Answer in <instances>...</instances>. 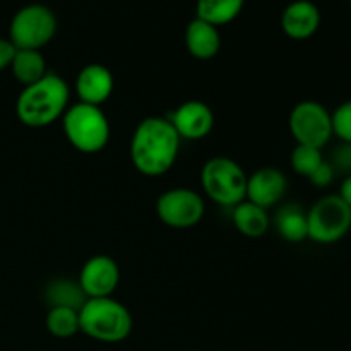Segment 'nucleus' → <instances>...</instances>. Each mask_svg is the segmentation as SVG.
<instances>
[{
	"label": "nucleus",
	"mask_w": 351,
	"mask_h": 351,
	"mask_svg": "<svg viewBox=\"0 0 351 351\" xmlns=\"http://www.w3.org/2000/svg\"><path fill=\"white\" fill-rule=\"evenodd\" d=\"M243 5L245 0H197L195 17L216 27L225 26L239 17Z\"/></svg>",
	"instance_id": "20"
},
{
	"label": "nucleus",
	"mask_w": 351,
	"mask_h": 351,
	"mask_svg": "<svg viewBox=\"0 0 351 351\" xmlns=\"http://www.w3.org/2000/svg\"><path fill=\"white\" fill-rule=\"evenodd\" d=\"M206 195L216 204L235 208L247 195V173L237 161L226 156L211 158L201 171Z\"/></svg>",
	"instance_id": "5"
},
{
	"label": "nucleus",
	"mask_w": 351,
	"mask_h": 351,
	"mask_svg": "<svg viewBox=\"0 0 351 351\" xmlns=\"http://www.w3.org/2000/svg\"><path fill=\"white\" fill-rule=\"evenodd\" d=\"M329 163L335 168L336 173H345L346 177L351 175V144L341 143L336 146Z\"/></svg>",
	"instance_id": "24"
},
{
	"label": "nucleus",
	"mask_w": 351,
	"mask_h": 351,
	"mask_svg": "<svg viewBox=\"0 0 351 351\" xmlns=\"http://www.w3.org/2000/svg\"><path fill=\"white\" fill-rule=\"evenodd\" d=\"M338 195L351 208V175H348V177L343 178L341 185H339Z\"/></svg>",
	"instance_id": "27"
},
{
	"label": "nucleus",
	"mask_w": 351,
	"mask_h": 351,
	"mask_svg": "<svg viewBox=\"0 0 351 351\" xmlns=\"http://www.w3.org/2000/svg\"><path fill=\"white\" fill-rule=\"evenodd\" d=\"M62 122L65 137L81 153L95 154L108 144L110 122L99 106L75 103L65 110Z\"/></svg>",
	"instance_id": "4"
},
{
	"label": "nucleus",
	"mask_w": 351,
	"mask_h": 351,
	"mask_svg": "<svg viewBox=\"0 0 351 351\" xmlns=\"http://www.w3.org/2000/svg\"><path fill=\"white\" fill-rule=\"evenodd\" d=\"M335 177H336L335 168L331 167V163H329V161L324 160L321 163V167H319L317 170H315L311 177H308V180H311V184L315 185V187L324 189V187H329V185L335 182Z\"/></svg>",
	"instance_id": "25"
},
{
	"label": "nucleus",
	"mask_w": 351,
	"mask_h": 351,
	"mask_svg": "<svg viewBox=\"0 0 351 351\" xmlns=\"http://www.w3.org/2000/svg\"><path fill=\"white\" fill-rule=\"evenodd\" d=\"M324 161L322 156V149L312 146H304V144H297L295 149L291 151L290 163L295 173L302 175V177L308 178Z\"/></svg>",
	"instance_id": "22"
},
{
	"label": "nucleus",
	"mask_w": 351,
	"mask_h": 351,
	"mask_svg": "<svg viewBox=\"0 0 351 351\" xmlns=\"http://www.w3.org/2000/svg\"><path fill=\"white\" fill-rule=\"evenodd\" d=\"M75 91L81 103L99 106L112 96L113 75L101 64H89L79 71L75 79Z\"/></svg>",
	"instance_id": "14"
},
{
	"label": "nucleus",
	"mask_w": 351,
	"mask_h": 351,
	"mask_svg": "<svg viewBox=\"0 0 351 351\" xmlns=\"http://www.w3.org/2000/svg\"><path fill=\"white\" fill-rule=\"evenodd\" d=\"M321 26V10L311 0H295L281 14V29L291 40H308Z\"/></svg>",
	"instance_id": "13"
},
{
	"label": "nucleus",
	"mask_w": 351,
	"mask_h": 351,
	"mask_svg": "<svg viewBox=\"0 0 351 351\" xmlns=\"http://www.w3.org/2000/svg\"><path fill=\"white\" fill-rule=\"evenodd\" d=\"M168 120L175 127L180 139L189 141L204 139L215 127V113L204 101L199 99L182 103Z\"/></svg>",
	"instance_id": "12"
},
{
	"label": "nucleus",
	"mask_w": 351,
	"mask_h": 351,
	"mask_svg": "<svg viewBox=\"0 0 351 351\" xmlns=\"http://www.w3.org/2000/svg\"><path fill=\"white\" fill-rule=\"evenodd\" d=\"M45 300L48 307H67L74 311H81L88 297L82 291L79 281L69 280V278H57L51 280L45 288Z\"/></svg>",
	"instance_id": "18"
},
{
	"label": "nucleus",
	"mask_w": 351,
	"mask_h": 351,
	"mask_svg": "<svg viewBox=\"0 0 351 351\" xmlns=\"http://www.w3.org/2000/svg\"><path fill=\"white\" fill-rule=\"evenodd\" d=\"M69 86L60 75L48 72L41 81L26 86L16 101L17 119L27 127L41 129L62 119L69 108Z\"/></svg>",
	"instance_id": "2"
},
{
	"label": "nucleus",
	"mask_w": 351,
	"mask_h": 351,
	"mask_svg": "<svg viewBox=\"0 0 351 351\" xmlns=\"http://www.w3.org/2000/svg\"><path fill=\"white\" fill-rule=\"evenodd\" d=\"M47 331L60 339L72 338L79 332V312L67 307H51L47 314Z\"/></svg>",
	"instance_id": "21"
},
{
	"label": "nucleus",
	"mask_w": 351,
	"mask_h": 351,
	"mask_svg": "<svg viewBox=\"0 0 351 351\" xmlns=\"http://www.w3.org/2000/svg\"><path fill=\"white\" fill-rule=\"evenodd\" d=\"M206 204L192 189L177 187L163 192L156 201V215L171 228H192L204 218Z\"/></svg>",
	"instance_id": "9"
},
{
	"label": "nucleus",
	"mask_w": 351,
	"mask_h": 351,
	"mask_svg": "<svg viewBox=\"0 0 351 351\" xmlns=\"http://www.w3.org/2000/svg\"><path fill=\"white\" fill-rule=\"evenodd\" d=\"M180 136L163 117H147L136 127L130 141V160L146 177H160L175 165Z\"/></svg>",
	"instance_id": "1"
},
{
	"label": "nucleus",
	"mask_w": 351,
	"mask_h": 351,
	"mask_svg": "<svg viewBox=\"0 0 351 351\" xmlns=\"http://www.w3.org/2000/svg\"><path fill=\"white\" fill-rule=\"evenodd\" d=\"M290 132L297 144L322 149L332 137L331 112L322 103L305 99L293 106L290 113Z\"/></svg>",
	"instance_id": "8"
},
{
	"label": "nucleus",
	"mask_w": 351,
	"mask_h": 351,
	"mask_svg": "<svg viewBox=\"0 0 351 351\" xmlns=\"http://www.w3.org/2000/svg\"><path fill=\"white\" fill-rule=\"evenodd\" d=\"M332 122V136L338 137L341 143L351 144V99L343 101L336 106L331 113Z\"/></svg>",
	"instance_id": "23"
},
{
	"label": "nucleus",
	"mask_w": 351,
	"mask_h": 351,
	"mask_svg": "<svg viewBox=\"0 0 351 351\" xmlns=\"http://www.w3.org/2000/svg\"><path fill=\"white\" fill-rule=\"evenodd\" d=\"M16 51L17 48L14 47L9 38H0V72L10 67Z\"/></svg>",
	"instance_id": "26"
},
{
	"label": "nucleus",
	"mask_w": 351,
	"mask_h": 351,
	"mask_svg": "<svg viewBox=\"0 0 351 351\" xmlns=\"http://www.w3.org/2000/svg\"><path fill=\"white\" fill-rule=\"evenodd\" d=\"M288 191V180L278 168L264 167L247 177V201L269 209L283 201Z\"/></svg>",
	"instance_id": "11"
},
{
	"label": "nucleus",
	"mask_w": 351,
	"mask_h": 351,
	"mask_svg": "<svg viewBox=\"0 0 351 351\" xmlns=\"http://www.w3.org/2000/svg\"><path fill=\"white\" fill-rule=\"evenodd\" d=\"M132 315L112 297L88 298L79 311V331L99 343H120L132 332Z\"/></svg>",
	"instance_id": "3"
},
{
	"label": "nucleus",
	"mask_w": 351,
	"mask_h": 351,
	"mask_svg": "<svg viewBox=\"0 0 351 351\" xmlns=\"http://www.w3.org/2000/svg\"><path fill=\"white\" fill-rule=\"evenodd\" d=\"M274 225H276L281 239H285L287 242L298 243L308 239L307 211L297 202L281 206L274 216Z\"/></svg>",
	"instance_id": "16"
},
{
	"label": "nucleus",
	"mask_w": 351,
	"mask_h": 351,
	"mask_svg": "<svg viewBox=\"0 0 351 351\" xmlns=\"http://www.w3.org/2000/svg\"><path fill=\"white\" fill-rule=\"evenodd\" d=\"M57 33V17L43 3H29L14 14L9 26V40L17 50H40Z\"/></svg>",
	"instance_id": "6"
},
{
	"label": "nucleus",
	"mask_w": 351,
	"mask_h": 351,
	"mask_svg": "<svg viewBox=\"0 0 351 351\" xmlns=\"http://www.w3.org/2000/svg\"><path fill=\"white\" fill-rule=\"evenodd\" d=\"M14 77L23 88L41 81L47 72V60L40 50H17L10 64Z\"/></svg>",
	"instance_id": "19"
},
{
	"label": "nucleus",
	"mask_w": 351,
	"mask_h": 351,
	"mask_svg": "<svg viewBox=\"0 0 351 351\" xmlns=\"http://www.w3.org/2000/svg\"><path fill=\"white\" fill-rule=\"evenodd\" d=\"M233 225L243 237L259 239L267 233L271 219L267 215V209L245 199L233 208Z\"/></svg>",
	"instance_id": "17"
},
{
	"label": "nucleus",
	"mask_w": 351,
	"mask_h": 351,
	"mask_svg": "<svg viewBox=\"0 0 351 351\" xmlns=\"http://www.w3.org/2000/svg\"><path fill=\"white\" fill-rule=\"evenodd\" d=\"M119 283V264L108 256L89 257L79 274V285L88 298L112 297Z\"/></svg>",
	"instance_id": "10"
},
{
	"label": "nucleus",
	"mask_w": 351,
	"mask_h": 351,
	"mask_svg": "<svg viewBox=\"0 0 351 351\" xmlns=\"http://www.w3.org/2000/svg\"><path fill=\"white\" fill-rule=\"evenodd\" d=\"M185 47L189 53L199 60H209L216 57L221 47L218 27L195 17L185 29Z\"/></svg>",
	"instance_id": "15"
},
{
	"label": "nucleus",
	"mask_w": 351,
	"mask_h": 351,
	"mask_svg": "<svg viewBox=\"0 0 351 351\" xmlns=\"http://www.w3.org/2000/svg\"><path fill=\"white\" fill-rule=\"evenodd\" d=\"M307 223L312 242L331 245L351 232V208L338 194L324 195L307 211Z\"/></svg>",
	"instance_id": "7"
}]
</instances>
